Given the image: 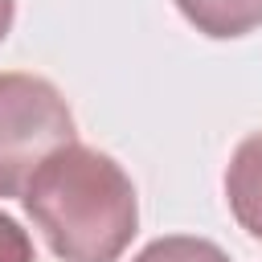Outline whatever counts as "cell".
<instances>
[{"label":"cell","instance_id":"obj_4","mask_svg":"<svg viewBox=\"0 0 262 262\" xmlns=\"http://www.w3.org/2000/svg\"><path fill=\"white\" fill-rule=\"evenodd\" d=\"M176 8L205 37H246L262 25V0H176Z\"/></svg>","mask_w":262,"mask_h":262},{"label":"cell","instance_id":"obj_5","mask_svg":"<svg viewBox=\"0 0 262 262\" xmlns=\"http://www.w3.org/2000/svg\"><path fill=\"white\" fill-rule=\"evenodd\" d=\"M131 262H229V258H225L221 246H213V242H205V237H184V233H176V237L151 242V246L139 250Z\"/></svg>","mask_w":262,"mask_h":262},{"label":"cell","instance_id":"obj_1","mask_svg":"<svg viewBox=\"0 0 262 262\" xmlns=\"http://www.w3.org/2000/svg\"><path fill=\"white\" fill-rule=\"evenodd\" d=\"M25 209L61 262H115L139 225L135 184L86 143H66L41 160L25 184Z\"/></svg>","mask_w":262,"mask_h":262},{"label":"cell","instance_id":"obj_3","mask_svg":"<svg viewBox=\"0 0 262 262\" xmlns=\"http://www.w3.org/2000/svg\"><path fill=\"white\" fill-rule=\"evenodd\" d=\"M225 196L246 233L262 242V131L237 143L229 172H225Z\"/></svg>","mask_w":262,"mask_h":262},{"label":"cell","instance_id":"obj_6","mask_svg":"<svg viewBox=\"0 0 262 262\" xmlns=\"http://www.w3.org/2000/svg\"><path fill=\"white\" fill-rule=\"evenodd\" d=\"M0 262H37L29 233L12 217H4V213H0Z\"/></svg>","mask_w":262,"mask_h":262},{"label":"cell","instance_id":"obj_2","mask_svg":"<svg viewBox=\"0 0 262 262\" xmlns=\"http://www.w3.org/2000/svg\"><path fill=\"white\" fill-rule=\"evenodd\" d=\"M74 143V115L53 82L0 74V196L25 192L45 156Z\"/></svg>","mask_w":262,"mask_h":262},{"label":"cell","instance_id":"obj_7","mask_svg":"<svg viewBox=\"0 0 262 262\" xmlns=\"http://www.w3.org/2000/svg\"><path fill=\"white\" fill-rule=\"evenodd\" d=\"M8 29H12V0H0V41L8 37Z\"/></svg>","mask_w":262,"mask_h":262}]
</instances>
